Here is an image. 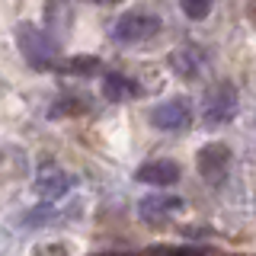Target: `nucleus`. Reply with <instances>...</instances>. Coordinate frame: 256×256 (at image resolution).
Masks as SVG:
<instances>
[{
	"instance_id": "obj_1",
	"label": "nucleus",
	"mask_w": 256,
	"mask_h": 256,
	"mask_svg": "<svg viewBox=\"0 0 256 256\" xmlns=\"http://www.w3.org/2000/svg\"><path fill=\"white\" fill-rule=\"evenodd\" d=\"M16 48H20L22 61L32 70H58V64H61V42L52 38L42 26L20 22L16 26Z\"/></svg>"
},
{
	"instance_id": "obj_2",
	"label": "nucleus",
	"mask_w": 256,
	"mask_h": 256,
	"mask_svg": "<svg viewBox=\"0 0 256 256\" xmlns=\"http://www.w3.org/2000/svg\"><path fill=\"white\" fill-rule=\"evenodd\" d=\"M160 32H164V20L154 10H125L112 22L109 38L122 48H132V45H144L150 38H157Z\"/></svg>"
},
{
	"instance_id": "obj_3",
	"label": "nucleus",
	"mask_w": 256,
	"mask_h": 256,
	"mask_svg": "<svg viewBox=\"0 0 256 256\" xmlns=\"http://www.w3.org/2000/svg\"><path fill=\"white\" fill-rule=\"evenodd\" d=\"M237 109H240L237 86L230 84V80H221V84H214L212 90L205 93L202 118H205L208 128H221V125H230L237 118Z\"/></svg>"
},
{
	"instance_id": "obj_4",
	"label": "nucleus",
	"mask_w": 256,
	"mask_h": 256,
	"mask_svg": "<svg viewBox=\"0 0 256 256\" xmlns=\"http://www.w3.org/2000/svg\"><path fill=\"white\" fill-rule=\"evenodd\" d=\"M196 166L208 186H224L230 176V166H234V150L224 141H212L196 154Z\"/></svg>"
},
{
	"instance_id": "obj_5",
	"label": "nucleus",
	"mask_w": 256,
	"mask_h": 256,
	"mask_svg": "<svg viewBox=\"0 0 256 256\" xmlns=\"http://www.w3.org/2000/svg\"><path fill=\"white\" fill-rule=\"evenodd\" d=\"M186 212V202H182L176 192H150V196L138 198V218L148 228H164L166 221H173V214Z\"/></svg>"
},
{
	"instance_id": "obj_6",
	"label": "nucleus",
	"mask_w": 256,
	"mask_h": 256,
	"mask_svg": "<svg viewBox=\"0 0 256 256\" xmlns=\"http://www.w3.org/2000/svg\"><path fill=\"white\" fill-rule=\"evenodd\" d=\"M32 186L42 196V202H61V198H68L74 192V176L61 170L58 164L45 160V164H38L36 176H32Z\"/></svg>"
},
{
	"instance_id": "obj_7",
	"label": "nucleus",
	"mask_w": 256,
	"mask_h": 256,
	"mask_svg": "<svg viewBox=\"0 0 256 256\" xmlns=\"http://www.w3.org/2000/svg\"><path fill=\"white\" fill-rule=\"evenodd\" d=\"M150 125L164 134H180L192 125V106L182 96H173V100H164L150 109Z\"/></svg>"
},
{
	"instance_id": "obj_8",
	"label": "nucleus",
	"mask_w": 256,
	"mask_h": 256,
	"mask_svg": "<svg viewBox=\"0 0 256 256\" xmlns=\"http://www.w3.org/2000/svg\"><path fill=\"white\" fill-rule=\"evenodd\" d=\"M166 64L180 80H198L208 70V52L198 42H182L170 52Z\"/></svg>"
},
{
	"instance_id": "obj_9",
	"label": "nucleus",
	"mask_w": 256,
	"mask_h": 256,
	"mask_svg": "<svg viewBox=\"0 0 256 256\" xmlns=\"http://www.w3.org/2000/svg\"><path fill=\"white\" fill-rule=\"evenodd\" d=\"M180 164L170 157H154V160H144V164L134 170V180L144 182V186H154V189H166L173 182H180Z\"/></svg>"
},
{
	"instance_id": "obj_10",
	"label": "nucleus",
	"mask_w": 256,
	"mask_h": 256,
	"mask_svg": "<svg viewBox=\"0 0 256 256\" xmlns=\"http://www.w3.org/2000/svg\"><path fill=\"white\" fill-rule=\"evenodd\" d=\"M70 29H74V6H70V0H45V32L52 38H64L70 36Z\"/></svg>"
},
{
	"instance_id": "obj_11",
	"label": "nucleus",
	"mask_w": 256,
	"mask_h": 256,
	"mask_svg": "<svg viewBox=\"0 0 256 256\" xmlns=\"http://www.w3.org/2000/svg\"><path fill=\"white\" fill-rule=\"evenodd\" d=\"M100 90L106 96L109 102H125V100H134V96H141V84L134 77L122 74V70H106L100 80Z\"/></svg>"
},
{
	"instance_id": "obj_12",
	"label": "nucleus",
	"mask_w": 256,
	"mask_h": 256,
	"mask_svg": "<svg viewBox=\"0 0 256 256\" xmlns=\"http://www.w3.org/2000/svg\"><path fill=\"white\" fill-rule=\"evenodd\" d=\"M70 212H64V208H58V202H45L38 208H32V212L22 214V228H45V224H54L61 218H68Z\"/></svg>"
},
{
	"instance_id": "obj_13",
	"label": "nucleus",
	"mask_w": 256,
	"mask_h": 256,
	"mask_svg": "<svg viewBox=\"0 0 256 256\" xmlns=\"http://www.w3.org/2000/svg\"><path fill=\"white\" fill-rule=\"evenodd\" d=\"M100 68V58H93V54H74V58H68V61H61L58 64V70L61 74H93V70Z\"/></svg>"
},
{
	"instance_id": "obj_14",
	"label": "nucleus",
	"mask_w": 256,
	"mask_h": 256,
	"mask_svg": "<svg viewBox=\"0 0 256 256\" xmlns=\"http://www.w3.org/2000/svg\"><path fill=\"white\" fill-rule=\"evenodd\" d=\"M212 6H214V0H180V10L186 20L192 22H202L208 13H212Z\"/></svg>"
},
{
	"instance_id": "obj_15",
	"label": "nucleus",
	"mask_w": 256,
	"mask_h": 256,
	"mask_svg": "<svg viewBox=\"0 0 256 256\" xmlns=\"http://www.w3.org/2000/svg\"><path fill=\"white\" fill-rule=\"evenodd\" d=\"M80 109H86L84 100H61V102H54V106H52V118L54 116H68V112H80Z\"/></svg>"
},
{
	"instance_id": "obj_16",
	"label": "nucleus",
	"mask_w": 256,
	"mask_h": 256,
	"mask_svg": "<svg viewBox=\"0 0 256 256\" xmlns=\"http://www.w3.org/2000/svg\"><path fill=\"white\" fill-rule=\"evenodd\" d=\"M150 256H202L196 246H157Z\"/></svg>"
},
{
	"instance_id": "obj_17",
	"label": "nucleus",
	"mask_w": 256,
	"mask_h": 256,
	"mask_svg": "<svg viewBox=\"0 0 256 256\" xmlns=\"http://www.w3.org/2000/svg\"><path fill=\"white\" fill-rule=\"evenodd\" d=\"M246 16H250V22L256 26V0H246Z\"/></svg>"
},
{
	"instance_id": "obj_18",
	"label": "nucleus",
	"mask_w": 256,
	"mask_h": 256,
	"mask_svg": "<svg viewBox=\"0 0 256 256\" xmlns=\"http://www.w3.org/2000/svg\"><path fill=\"white\" fill-rule=\"evenodd\" d=\"M86 4H96V6H112V4H122V0H86Z\"/></svg>"
}]
</instances>
